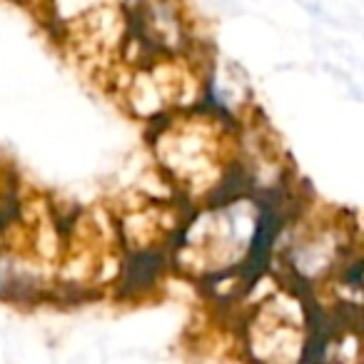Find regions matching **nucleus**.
Segmentation results:
<instances>
[{
  "label": "nucleus",
  "instance_id": "f257e3e1",
  "mask_svg": "<svg viewBox=\"0 0 364 364\" xmlns=\"http://www.w3.org/2000/svg\"><path fill=\"white\" fill-rule=\"evenodd\" d=\"M162 267H165V252L155 247L132 250L122 264V289L132 294L152 287L160 277Z\"/></svg>",
  "mask_w": 364,
  "mask_h": 364
}]
</instances>
